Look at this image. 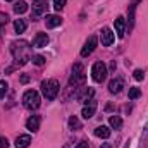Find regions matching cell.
Wrapping results in <instances>:
<instances>
[{"mask_svg": "<svg viewBox=\"0 0 148 148\" xmlns=\"http://www.w3.org/2000/svg\"><path fill=\"white\" fill-rule=\"evenodd\" d=\"M10 52L17 66H24L28 60H31V47L28 41H12L10 43Z\"/></svg>", "mask_w": 148, "mask_h": 148, "instance_id": "1", "label": "cell"}, {"mask_svg": "<svg viewBox=\"0 0 148 148\" xmlns=\"http://www.w3.org/2000/svg\"><path fill=\"white\" fill-rule=\"evenodd\" d=\"M47 43H48V35L47 33H38L35 36V40H33V47H36V48L47 47Z\"/></svg>", "mask_w": 148, "mask_h": 148, "instance_id": "12", "label": "cell"}, {"mask_svg": "<svg viewBox=\"0 0 148 148\" xmlns=\"http://www.w3.org/2000/svg\"><path fill=\"white\" fill-rule=\"evenodd\" d=\"M114 33H112V29L109 28H103L102 29V33H100V40H102V45L103 47H110L112 43H114Z\"/></svg>", "mask_w": 148, "mask_h": 148, "instance_id": "9", "label": "cell"}, {"mask_svg": "<svg viewBox=\"0 0 148 148\" xmlns=\"http://www.w3.org/2000/svg\"><path fill=\"white\" fill-rule=\"evenodd\" d=\"M97 45H98V38L97 36H90L88 40H86V43L83 45V48H81V57H88V55H91L93 50L97 48Z\"/></svg>", "mask_w": 148, "mask_h": 148, "instance_id": "6", "label": "cell"}, {"mask_svg": "<svg viewBox=\"0 0 148 148\" xmlns=\"http://www.w3.org/2000/svg\"><path fill=\"white\" fill-rule=\"evenodd\" d=\"M48 9V0H33V16H43Z\"/></svg>", "mask_w": 148, "mask_h": 148, "instance_id": "7", "label": "cell"}, {"mask_svg": "<svg viewBox=\"0 0 148 148\" xmlns=\"http://www.w3.org/2000/svg\"><path fill=\"white\" fill-rule=\"evenodd\" d=\"M26 127L31 131V133H36L40 129V117L38 115H31L28 121H26Z\"/></svg>", "mask_w": 148, "mask_h": 148, "instance_id": "14", "label": "cell"}, {"mask_svg": "<svg viewBox=\"0 0 148 148\" xmlns=\"http://www.w3.org/2000/svg\"><path fill=\"white\" fill-rule=\"evenodd\" d=\"M138 2H140V0H133V2L129 3V24H127L129 29H133V26H134V10H136Z\"/></svg>", "mask_w": 148, "mask_h": 148, "instance_id": "16", "label": "cell"}, {"mask_svg": "<svg viewBox=\"0 0 148 148\" xmlns=\"http://www.w3.org/2000/svg\"><path fill=\"white\" fill-rule=\"evenodd\" d=\"M122 88H124V81H122L121 77H117V79H112L110 83H109V91H110L112 95H117V93H121V91H122Z\"/></svg>", "mask_w": 148, "mask_h": 148, "instance_id": "10", "label": "cell"}, {"mask_svg": "<svg viewBox=\"0 0 148 148\" xmlns=\"http://www.w3.org/2000/svg\"><path fill=\"white\" fill-rule=\"evenodd\" d=\"M76 148H88V143H86V141H81V143H79Z\"/></svg>", "mask_w": 148, "mask_h": 148, "instance_id": "30", "label": "cell"}, {"mask_svg": "<svg viewBox=\"0 0 148 148\" xmlns=\"http://www.w3.org/2000/svg\"><path fill=\"white\" fill-rule=\"evenodd\" d=\"M9 2H12V0H9Z\"/></svg>", "mask_w": 148, "mask_h": 148, "instance_id": "34", "label": "cell"}, {"mask_svg": "<svg viewBox=\"0 0 148 148\" xmlns=\"http://www.w3.org/2000/svg\"><path fill=\"white\" fill-rule=\"evenodd\" d=\"M95 136H98V138H102V140H107V138L110 136V129H109L107 126H98V127L95 129Z\"/></svg>", "mask_w": 148, "mask_h": 148, "instance_id": "17", "label": "cell"}, {"mask_svg": "<svg viewBox=\"0 0 148 148\" xmlns=\"http://www.w3.org/2000/svg\"><path fill=\"white\" fill-rule=\"evenodd\" d=\"M14 29H16V33H24V31H26V23H24V19H16Z\"/></svg>", "mask_w": 148, "mask_h": 148, "instance_id": "21", "label": "cell"}, {"mask_svg": "<svg viewBox=\"0 0 148 148\" xmlns=\"http://www.w3.org/2000/svg\"><path fill=\"white\" fill-rule=\"evenodd\" d=\"M124 148H129V143H127V145H126V147H124Z\"/></svg>", "mask_w": 148, "mask_h": 148, "instance_id": "33", "label": "cell"}, {"mask_svg": "<svg viewBox=\"0 0 148 148\" xmlns=\"http://www.w3.org/2000/svg\"><path fill=\"white\" fill-rule=\"evenodd\" d=\"M109 122H110V127H114V129H121L122 127V119L119 115H112L109 119Z\"/></svg>", "mask_w": 148, "mask_h": 148, "instance_id": "19", "label": "cell"}, {"mask_svg": "<svg viewBox=\"0 0 148 148\" xmlns=\"http://www.w3.org/2000/svg\"><path fill=\"white\" fill-rule=\"evenodd\" d=\"M26 10H28V3H26L24 0L16 2V5H14V12H16V14H24Z\"/></svg>", "mask_w": 148, "mask_h": 148, "instance_id": "18", "label": "cell"}, {"mask_svg": "<svg viewBox=\"0 0 148 148\" xmlns=\"http://www.w3.org/2000/svg\"><path fill=\"white\" fill-rule=\"evenodd\" d=\"M7 21H9V17H7V14H3V12H0V28H2L3 24H7Z\"/></svg>", "mask_w": 148, "mask_h": 148, "instance_id": "28", "label": "cell"}, {"mask_svg": "<svg viewBox=\"0 0 148 148\" xmlns=\"http://www.w3.org/2000/svg\"><path fill=\"white\" fill-rule=\"evenodd\" d=\"M84 79H86V74H84V67H83V64H74L73 67V74H71V79H69V84L71 86H77V84H81V83H84Z\"/></svg>", "mask_w": 148, "mask_h": 148, "instance_id": "5", "label": "cell"}, {"mask_svg": "<svg viewBox=\"0 0 148 148\" xmlns=\"http://www.w3.org/2000/svg\"><path fill=\"white\" fill-rule=\"evenodd\" d=\"M23 103H24V107L29 109V110L38 109V107H40V95H38V91H35V90L26 91L24 97H23Z\"/></svg>", "mask_w": 148, "mask_h": 148, "instance_id": "3", "label": "cell"}, {"mask_svg": "<svg viewBox=\"0 0 148 148\" xmlns=\"http://www.w3.org/2000/svg\"><path fill=\"white\" fill-rule=\"evenodd\" d=\"M95 110H97V102H95V100H90V102L84 103V107H83V110H81V115H83L84 119H91V117L95 115Z\"/></svg>", "mask_w": 148, "mask_h": 148, "instance_id": "8", "label": "cell"}, {"mask_svg": "<svg viewBox=\"0 0 148 148\" xmlns=\"http://www.w3.org/2000/svg\"><path fill=\"white\" fill-rule=\"evenodd\" d=\"M41 93L47 100H53L59 93V81L57 79H47L41 83Z\"/></svg>", "mask_w": 148, "mask_h": 148, "instance_id": "2", "label": "cell"}, {"mask_svg": "<svg viewBox=\"0 0 148 148\" xmlns=\"http://www.w3.org/2000/svg\"><path fill=\"white\" fill-rule=\"evenodd\" d=\"M29 143H31V136L29 134H23V136L16 138V147L17 148H28Z\"/></svg>", "mask_w": 148, "mask_h": 148, "instance_id": "15", "label": "cell"}, {"mask_svg": "<svg viewBox=\"0 0 148 148\" xmlns=\"http://www.w3.org/2000/svg\"><path fill=\"white\" fill-rule=\"evenodd\" d=\"M7 88H9V86H7V83L0 79V100H2V98L7 95Z\"/></svg>", "mask_w": 148, "mask_h": 148, "instance_id": "24", "label": "cell"}, {"mask_svg": "<svg viewBox=\"0 0 148 148\" xmlns=\"http://www.w3.org/2000/svg\"><path fill=\"white\" fill-rule=\"evenodd\" d=\"M31 60H33L35 66H43V64H45V57H43V55H33Z\"/></svg>", "mask_w": 148, "mask_h": 148, "instance_id": "23", "label": "cell"}, {"mask_svg": "<svg viewBox=\"0 0 148 148\" xmlns=\"http://www.w3.org/2000/svg\"><path fill=\"white\" fill-rule=\"evenodd\" d=\"M69 129H73V131L81 129V122H79V119H77L76 115H71V117H69Z\"/></svg>", "mask_w": 148, "mask_h": 148, "instance_id": "20", "label": "cell"}, {"mask_svg": "<svg viewBox=\"0 0 148 148\" xmlns=\"http://www.w3.org/2000/svg\"><path fill=\"white\" fill-rule=\"evenodd\" d=\"M107 66L103 62H95L93 67H91V77L95 83H103L105 77H107Z\"/></svg>", "mask_w": 148, "mask_h": 148, "instance_id": "4", "label": "cell"}, {"mask_svg": "<svg viewBox=\"0 0 148 148\" xmlns=\"http://www.w3.org/2000/svg\"><path fill=\"white\" fill-rule=\"evenodd\" d=\"M141 97V90L140 88H129V98L131 100H136Z\"/></svg>", "mask_w": 148, "mask_h": 148, "instance_id": "22", "label": "cell"}, {"mask_svg": "<svg viewBox=\"0 0 148 148\" xmlns=\"http://www.w3.org/2000/svg\"><path fill=\"white\" fill-rule=\"evenodd\" d=\"M45 23H47V28H57V26L62 24V17L52 14V16H47L45 17Z\"/></svg>", "mask_w": 148, "mask_h": 148, "instance_id": "13", "label": "cell"}, {"mask_svg": "<svg viewBox=\"0 0 148 148\" xmlns=\"http://www.w3.org/2000/svg\"><path fill=\"white\" fill-rule=\"evenodd\" d=\"M143 77H145V73H143L141 69H136V71H134V79H138V81H141Z\"/></svg>", "mask_w": 148, "mask_h": 148, "instance_id": "27", "label": "cell"}, {"mask_svg": "<svg viewBox=\"0 0 148 148\" xmlns=\"http://www.w3.org/2000/svg\"><path fill=\"white\" fill-rule=\"evenodd\" d=\"M100 148H110V145H109V143H103V145H102Z\"/></svg>", "mask_w": 148, "mask_h": 148, "instance_id": "32", "label": "cell"}, {"mask_svg": "<svg viewBox=\"0 0 148 148\" xmlns=\"http://www.w3.org/2000/svg\"><path fill=\"white\" fill-rule=\"evenodd\" d=\"M114 26H115V33H117V36L124 38V33H126V21H124V17H122V16H119V17L115 19Z\"/></svg>", "mask_w": 148, "mask_h": 148, "instance_id": "11", "label": "cell"}, {"mask_svg": "<svg viewBox=\"0 0 148 148\" xmlns=\"http://www.w3.org/2000/svg\"><path fill=\"white\" fill-rule=\"evenodd\" d=\"M53 7L55 10H62L66 7V0H53Z\"/></svg>", "mask_w": 148, "mask_h": 148, "instance_id": "25", "label": "cell"}, {"mask_svg": "<svg viewBox=\"0 0 148 148\" xmlns=\"http://www.w3.org/2000/svg\"><path fill=\"white\" fill-rule=\"evenodd\" d=\"M28 81H29V77H28V76H23V77H21V83H28Z\"/></svg>", "mask_w": 148, "mask_h": 148, "instance_id": "31", "label": "cell"}, {"mask_svg": "<svg viewBox=\"0 0 148 148\" xmlns=\"http://www.w3.org/2000/svg\"><path fill=\"white\" fill-rule=\"evenodd\" d=\"M148 145V124L145 127V133H143V138H141V148H147Z\"/></svg>", "mask_w": 148, "mask_h": 148, "instance_id": "26", "label": "cell"}, {"mask_svg": "<svg viewBox=\"0 0 148 148\" xmlns=\"http://www.w3.org/2000/svg\"><path fill=\"white\" fill-rule=\"evenodd\" d=\"M7 147H9V141H7V138L0 136V148H7Z\"/></svg>", "mask_w": 148, "mask_h": 148, "instance_id": "29", "label": "cell"}]
</instances>
